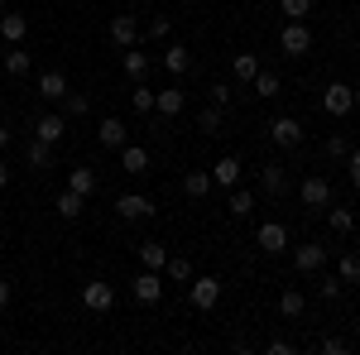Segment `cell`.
Wrapping results in <instances>:
<instances>
[{
  "instance_id": "cell-24",
  "label": "cell",
  "mask_w": 360,
  "mask_h": 355,
  "mask_svg": "<svg viewBox=\"0 0 360 355\" xmlns=\"http://www.w3.org/2000/svg\"><path fill=\"white\" fill-rule=\"evenodd\" d=\"M139 264H144V269H164V264H168V245L144 240V245H139Z\"/></svg>"
},
{
  "instance_id": "cell-38",
  "label": "cell",
  "mask_w": 360,
  "mask_h": 355,
  "mask_svg": "<svg viewBox=\"0 0 360 355\" xmlns=\"http://www.w3.org/2000/svg\"><path fill=\"white\" fill-rule=\"evenodd\" d=\"M144 34H149V44H164L168 34H173V25H168L164 15H154V20H149V25H144Z\"/></svg>"
},
{
  "instance_id": "cell-33",
  "label": "cell",
  "mask_w": 360,
  "mask_h": 355,
  "mask_svg": "<svg viewBox=\"0 0 360 355\" xmlns=\"http://www.w3.org/2000/svg\"><path fill=\"white\" fill-rule=\"evenodd\" d=\"M250 86H255V91H259V96H264V101H274L278 91H283V82H278L274 72H264V67H259V72H255V82H250Z\"/></svg>"
},
{
  "instance_id": "cell-47",
  "label": "cell",
  "mask_w": 360,
  "mask_h": 355,
  "mask_svg": "<svg viewBox=\"0 0 360 355\" xmlns=\"http://www.w3.org/2000/svg\"><path fill=\"white\" fill-rule=\"evenodd\" d=\"M0 188H10V168H5V159H0Z\"/></svg>"
},
{
  "instance_id": "cell-45",
  "label": "cell",
  "mask_w": 360,
  "mask_h": 355,
  "mask_svg": "<svg viewBox=\"0 0 360 355\" xmlns=\"http://www.w3.org/2000/svg\"><path fill=\"white\" fill-rule=\"evenodd\" d=\"M269 355H293V341H269Z\"/></svg>"
},
{
  "instance_id": "cell-30",
  "label": "cell",
  "mask_w": 360,
  "mask_h": 355,
  "mask_svg": "<svg viewBox=\"0 0 360 355\" xmlns=\"http://www.w3.org/2000/svg\"><path fill=\"white\" fill-rule=\"evenodd\" d=\"M212 188H217V183H212V173H202V168H193V173L183 178V192H188V197H207Z\"/></svg>"
},
{
  "instance_id": "cell-10",
  "label": "cell",
  "mask_w": 360,
  "mask_h": 355,
  "mask_svg": "<svg viewBox=\"0 0 360 355\" xmlns=\"http://www.w3.org/2000/svg\"><path fill=\"white\" fill-rule=\"evenodd\" d=\"M96 144H101V149H120V144H130V125H125L120 115H106V120L96 125Z\"/></svg>"
},
{
  "instance_id": "cell-42",
  "label": "cell",
  "mask_w": 360,
  "mask_h": 355,
  "mask_svg": "<svg viewBox=\"0 0 360 355\" xmlns=\"http://www.w3.org/2000/svg\"><path fill=\"white\" fill-rule=\"evenodd\" d=\"M351 346H346V336H322V355H346Z\"/></svg>"
},
{
  "instance_id": "cell-5",
  "label": "cell",
  "mask_w": 360,
  "mask_h": 355,
  "mask_svg": "<svg viewBox=\"0 0 360 355\" xmlns=\"http://www.w3.org/2000/svg\"><path fill=\"white\" fill-rule=\"evenodd\" d=\"M322 110H327V115H351V110H356V91L346 82H332L322 91Z\"/></svg>"
},
{
  "instance_id": "cell-2",
  "label": "cell",
  "mask_w": 360,
  "mask_h": 355,
  "mask_svg": "<svg viewBox=\"0 0 360 355\" xmlns=\"http://www.w3.org/2000/svg\"><path fill=\"white\" fill-rule=\"evenodd\" d=\"M188 298H193L197 312H212V307L221 302V278H212V273H207V278H193V283H188Z\"/></svg>"
},
{
  "instance_id": "cell-4",
  "label": "cell",
  "mask_w": 360,
  "mask_h": 355,
  "mask_svg": "<svg viewBox=\"0 0 360 355\" xmlns=\"http://www.w3.org/2000/svg\"><path fill=\"white\" fill-rule=\"evenodd\" d=\"M82 307H86V312H111V307H115V288H111V283H101V278L82 283Z\"/></svg>"
},
{
  "instance_id": "cell-44",
  "label": "cell",
  "mask_w": 360,
  "mask_h": 355,
  "mask_svg": "<svg viewBox=\"0 0 360 355\" xmlns=\"http://www.w3.org/2000/svg\"><path fill=\"white\" fill-rule=\"evenodd\" d=\"M322 298H341V278H322Z\"/></svg>"
},
{
  "instance_id": "cell-17",
  "label": "cell",
  "mask_w": 360,
  "mask_h": 355,
  "mask_svg": "<svg viewBox=\"0 0 360 355\" xmlns=\"http://www.w3.org/2000/svg\"><path fill=\"white\" fill-rule=\"evenodd\" d=\"M183 106H188V96H183L178 86H164V91L154 96V110H159L164 120H173V115H183Z\"/></svg>"
},
{
  "instance_id": "cell-3",
  "label": "cell",
  "mask_w": 360,
  "mask_h": 355,
  "mask_svg": "<svg viewBox=\"0 0 360 355\" xmlns=\"http://www.w3.org/2000/svg\"><path fill=\"white\" fill-rule=\"evenodd\" d=\"M298 197H303V212H327L332 207V183L327 178H303Z\"/></svg>"
},
{
  "instance_id": "cell-23",
  "label": "cell",
  "mask_w": 360,
  "mask_h": 355,
  "mask_svg": "<svg viewBox=\"0 0 360 355\" xmlns=\"http://www.w3.org/2000/svg\"><path fill=\"white\" fill-rule=\"evenodd\" d=\"M29 67H34V58H29L20 44H10V53H5V72H10V77H29Z\"/></svg>"
},
{
  "instance_id": "cell-16",
  "label": "cell",
  "mask_w": 360,
  "mask_h": 355,
  "mask_svg": "<svg viewBox=\"0 0 360 355\" xmlns=\"http://www.w3.org/2000/svg\"><path fill=\"white\" fill-rule=\"evenodd\" d=\"M39 96H44V101H63V96H68V77H63L58 67L39 72Z\"/></svg>"
},
{
  "instance_id": "cell-35",
  "label": "cell",
  "mask_w": 360,
  "mask_h": 355,
  "mask_svg": "<svg viewBox=\"0 0 360 355\" xmlns=\"http://www.w3.org/2000/svg\"><path fill=\"white\" fill-rule=\"evenodd\" d=\"M259 188L269 192V197H278V192L288 188V173H283L278 164H269V168H264V178H259Z\"/></svg>"
},
{
  "instance_id": "cell-28",
  "label": "cell",
  "mask_w": 360,
  "mask_h": 355,
  "mask_svg": "<svg viewBox=\"0 0 360 355\" xmlns=\"http://www.w3.org/2000/svg\"><path fill=\"white\" fill-rule=\"evenodd\" d=\"M231 72H236V82H255L259 58H255V53H236V58H231Z\"/></svg>"
},
{
  "instance_id": "cell-7",
  "label": "cell",
  "mask_w": 360,
  "mask_h": 355,
  "mask_svg": "<svg viewBox=\"0 0 360 355\" xmlns=\"http://www.w3.org/2000/svg\"><path fill=\"white\" fill-rule=\"evenodd\" d=\"M293 264H298L303 273H322V269H327V245H317V240L293 245Z\"/></svg>"
},
{
  "instance_id": "cell-14",
  "label": "cell",
  "mask_w": 360,
  "mask_h": 355,
  "mask_svg": "<svg viewBox=\"0 0 360 355\" xmlns=\"http://www.w3.org/2000/svg\"><path fill=\"white\" fill-rule=\"evenodd\" d=\"M240 173H245L240 159H236V154H221V159L212 164V183H221V188H240Z\"/></svg>"
},
{
  "instance_id": "cell-18",
  "label": "cell",
  "mask_w": 360,
  "mask_h": 355,
  "mask_svg": "<svg viewBox=\"0 0 360 355\" xmlns=\"http://www.w3.org/2000/svg\"><path fill=\"white\" fill-rule=\"evenodd\" d=\"M68 188H72V192H82V197H91V192L101 188V178H96V168L77 164V168H68Z\"/></svg>"
},
{
  "instance_id": "cell-53",
  "label": "cell",
  "mask_w": 360,
  "mask_h": 355,
  "mask_svg": "<svg viewBox=\"0 0 360 355\" xmlns=\"http://www.w3.org/2000/svg\"><path fill=\"white\" fill-rule=\"evenodd\" d=\"M240 5H250V0H240Z\"/></svg>"
},
{
  "instance_id": "cell-11",
  "label": "cell",
  "mask_w": 360,
  "mask_h": 355,
  "mask_svg": "<svg viewBox=\"0 0 360 355\" xmlns=\"http://www.w3.org/2000/svg\"><path fill=\"white\" fill-rule=\"evenodd\" d=\"M130 293H135V302H159L164 298V278H159V269H144V273H135V283H130Z\"/></svg>"
},
{
  "instance_id": "cell-20",
  "label": "cell",
  "mask_w": 360,
  "mask_h": 355,
  "mask_svg": "<svg viewBox=\"0 0 360 355\" xmlns=\"http://www.w3.org/2000/svg\"><path fill=\"white\" fill-rule=\"evenodd\" d=\"M25 34H29L25 15H10V10L0 15V39H5V44H25Z\"/></svg>"
},
{
  "instance_id": "cell-19",
  "label": "cell",
  "mask_w": 360,
  "mask_h": 355,
  "mask_svg": "<svg viewBox=\"0 0 360 355\" xmlns=\"http://www.w3.org/2000/svg\"><path fill=\"white\" fill-rule=\"evenodd\" d=\"M53 212H58V217H63V221H77V217H82V212H86V197H82V192H72V188H68V192H58Z\"/></svg>"
},
{
  "instance_id": "cell-1",
  "label": "cell",
  "mask_w": 360,
  "mask_h": 355,
  "mask_svg": "<svg viewBox=\"0 0 360 355\" xmlns=\"http://www.w3.org/2000/svg\"><path fill=\"white\" fill-rule=\"evenodd\" d=\"M278 49H283L288 58L312 53V29H307V20H288V25H283V34H278Z\"/></svg>"
},
{
  "instance_id": "cell-27",
  "label": "cell",
  "mask_w": 360,
  "mask_h": 355,
  "mask_svg": "<svg viewBox=\"0 0 360 355\" xmlns=\"http://www.w3.org/2000/svg\"><path fill=\"white\" fill-rule=\"evenodd\" d=\"M278 312H283L288 322H298V317H303V312H307V298H303V293H298V288H288V293L278 298Z\"/></svg>"
},
{
  "instance_id": "cell-37",
  "label": "cell",
  "mask_w": 360,
  "mask_h": 355,
  "mask_svg": "<svg viewBox=\"0 0 360 355\" xmlns=\"http://www.w3.org/2000/svg\"><path fill=\"white\" fill-rule=\"evenodd\" d=\"M250 212H255V192L231 188V217H250Z\"/></svg>"
},
{
  "instance_id": "cell-32",
  "label": "cell",
  "mask_w": 360,
  "mask_h": 355,
  "mask_svg": "<svg viewBox=\"0 0 360 355\" xmlns=\"http://www.w3.org/2000/svg\"><path fill=\"white\" fill-rule=\"evenodd\" d=\"M86 110H91V101H86L82 91H72V86H68V96H63V115H68V120H82Z\"/></svg>"
},
{
  "instance_id": "cell-15",
  "label": "cell",
  "mask_w": 360,
  "mask_h": 355,
  "mask_svg": "<svg viewBox=\"0 0 360 355\" xmlns=\"http://www.w3.org/2000/svg\"><path fill=\"white\" fill-rule=\"evenodd\" d=\"M164 67L173 72V77L193 72V49H188V44H168V49H164Z\"/></svg>"
},
{
  "instance_id": "cell-21",
  "label": "cell",
  "mask_w": 360,
  "mask_h": 355,
  "mask_svg": "<svg viewBox=\"0 0 360 355\" xmlns=\"http://www.w3.org/2000/svg\"><path fill=\"white\" fill-rule=\"evenodd\" d=\"M34 135H39V139H49V144H58V139L68 135V115H39Z\"/></svg>"
},
{
  "instance_id": "cell-36",
  "label": "cell",
  "mask_w": 360,
  "mask_h": 355,
  "mask_svg": "<svg viewBox=\"0 0 360 355\" xmlns=\"http://www.w3.org/2000/svg\"><path fill=\"white\" fill-rule=\"evenodd\" d=\"M168 278H178V283H188V278H193V259H188V254H168Z\"/></svg>"
},
{
  "instance_id": "cell-46",
  "label": "cell",
  "mask_w": 360,
  "mask_h": 355,
  "mask_svg": "<svg viewBox=\"0 0 360 355\" xmlns=\"http://www.w3.org/2000/svg\"><path fill=\"white\" fill-rule=\"evenodd\" d=\"M5 307H10V283L0 278V312H5Z\"/></svg>"
},
{
  "instance_id": "cell-52",
  "label": "cell",
  "mask_w": 360,
  "mask_h": 355,
  "mask_svg": "<svg viewBox=\"0 0 360 355\" xmlns=\"http://www.w3.org/2000/svg\"><path fill=\"white\" fill-rule=\"evenodd\" d=\"M183 5H193V0H183Z\"/></svg>"
},
{
  "instance_id": "cell-22",
  "label": "cell",
  "mask_w": 360,
  "mask_h": 355,
  "mask_svg": "<svg viewBox=\"0 0 360 355\" xmlns=\"http://www.w3.org/2000/svg\"><path fill=\"white\" fill-rule=\"evenodd\" d=\"M25 159H29L34 168H53V144L34 135V139H29V149H25Z\"/></svg>"
},
{
  "instance_id": "cell-29",
  "label": "cell",
  "mask_w": 360,
  "mask_h": 355,
  "mask_svg": "<svg viewBox=\"0 0 360 355\" xmlns=\"http://www.w3.org/2000/svg\"><path fill=\"white\" fill-rule=\"evenodd\" d=\"M149 63H154L149 53H139V49H125V72H130L135 82H144V77H149Z\"/></svg>"
},
{
  "instance_id": "cell-12",
  "label": "cell",
  "mask_w": 360,
  "mask_h": 355,
  "mask_svg": "<svg viewBox=\"0 0 360 355\" xmlns=\"http://www.w3.org/2000/svg\"><path fill=\"white\" fill-rule=\"evenodd\" d=\"M111 44L115 49H135L139 44V20L135 15H115L111 20Z\"/></svg>"
},
{
  "instance_id": "cell-31",
  "label": "cell",
  "mask_w": 360,
  "mask_h": 355,
  "mask_svg": "<svg viewBox=\"0 0 360 355\" xmlns=\"http://www.w3.org/2000/svg\"><path fill=\"white\" fill-rule=\"evenodd\" d=\"M154 86H144V82H135V91H130V106H135V115H154Z\"/></svg>"
},
{
  "instance_id": "cell-51",
  "label": "cell",
  "mask_w": 360,
  "mask_h": 355,
  "mask_svg": "<svg viewBox=\"0 0 360 355\" xmlns=\"http://www.w3.org/2000/svg\"><path fill=\"white\" fill-rule=\"evenodd\" d=\"M0 254H5V240H0Z\"/></svg>"
},
{
  "instance_id": "cell-9",
  "label": "cell",
  "mask_w": 360,
  "mask_h": 355,
  "mask_svg": "<svg viewBox=\"0 0 360 355\" xmlns=\"http://www.w3.org/2000/svg\"><path fill=\"white\" fill-rule=\"evenodd\" d=\"M255 240H259L264 254H283V250H288V226H283V221H264V226L255 231Z\"/></svg>"
},
{
  "instance_id": "cell-49",
  "label": "cell",
  "mask_w": 360,
  "mask_h": 355,
  "mask_svg": "<svg viewBox=\"0 0 360 355\" xmlns=\"http://www.w3.org/2000/svg\"><path fill=\"white\" fill-rule=\"evenodd\" d=\"M351 91H356V106H360V86H351Z\"/></svg>"
},
{
  "instance_id": "cell-48",
  "label": "cell",
  "mask_w": 360,
  "mask_h": 355,
  "mask_svg": "<svg viewBox=\"0 0 360 355\" xmlns=\"http://www.w3.org/2000/svg\"><path fill=\"white\" fill-rule=\"evenodd\" d=\"M5 144H10V130H5V125H0V149H5Z\"/></svg>"
},
{
  "instance_id": "cell-50",
  "label": "cell",
  "mask_w": 360,
  "mask_h": 355,
  "mask_svg": "<svg viewBox=\"0 0 360 355\" xmlns=\"http://www.w3.org/2000/svg\"><path fill=\"white\" fill-rule=\"evenodd\" d=\"M0 15H5V0H0Z\"/></svg>"
},
{
  "instance_id": "cell-43",
  "label": "cell",
  "mask_w": 360,
  "mask_h": 355,
  "mask_svg": "<svg viewBox=\"0 0 360 355\" xmlns=\"http://www.w3.org/2000/svg\"><path fill=\"white\" fill-rule=\"evenodd\" d=\"M346 164H351V183H356V192H360V149L346 154Z\"/></svg>"
},
{
  "instance_id": "cell-39",
  "label": "cell",
  "mask_w": 360,
  "mask_h": 355,
  "mask_svg": "<svg viewBox=\"0 0 360 355\" xmlns=\"http://www.w3.org/2000/svg\"><path fill=\"white\" fill-rule=\"evenodd\" d=\"M278 10H283L288 20H307V15H312V0H278Z\"/></svg>"
},
{
  "instance_id": "cell-8",
  "label": "cell",
  "mask_w": 360,
  "mask_h": 355,
  "mask_svg": "<svg viewBox=\"0 0 360 355\" xmlns=\"http://www.w3.org/2000/svg\"><path fill=\"white\" fill-rule=\"evenodd\" d=\"M269 139H274L278 149H298L303 144V125L293 115H278V120H269Z\"/></svg>"
},
{
  "instance_id": "cell-26",
  "label": "cell",
  "mask_w": 360,
  "mask_h": 355,
  "mask_svg": "<svg viewBox=\"0 0 360 355\" xmlns=\"http://www.w3.org/2000/svg\"><path fill=\"white\" fill-rule=\"evenodd\" d=\"M221 125H226V110L221 106L197 110V130H202V135H221Z\"/></svg>"
},
{
  "instance_id": "cell-40",
  "label": "cell",
  "mask_w": 360,
  "mask_h": 355,
  "mask_svg": "<svg viewBox=\"0 0 360 355\" xmlns=\"http://www.w3.org/2000/svg\"><path fill=\"white\" fill-rule=\"evenodd\" d=\"M346 154H351L346 135H327V159H346Z\"/></svg>"
},
{
  "instance_id": "cell-25",
  "label": "cell",
  "mask_w": 360,
  "mask_h": 355,
  "mask_svg": "<svg viewBox=\"0 0 360 355\" xmlns=\"http://www.w3.org/2000/svg\"><path fill=\"white\" fill-rule=\"evenodd\" d=\"M327 226H332L336 235H351L356 231V212L351 207H327Z\"/></svg>"
},
{
  "instance_id": "cell-13",
  "label": "cell",
  "mask_w": 360,
  "mask_h": 355,
  "mask_svg": "<svg viewBox=\"0 0 360 355\" xmlns=\"http://www.w3.org/2000/svg\"><path fill=\"white\" fill-rule=\"evenodd\" d=\"M115 154H120V168H125V173H135V178H139V173H149V164H154L144 144H120Z\"/></svg>"
},
{
  "instance_id": "cell-41",
  "label": "cell",
  "mask_w": 360,
  "mask_h": 355,
  "mask_svg": "<svg viewBox=\"0 0 360 355\" xmlns=\"http://www.w3.org/2000/svg\"><path fill=\"white\" fill-rule=\"evenodd\" d=\"M207 96H212V106H231V86H226V82H212V86H207Z\"/></svg>"
},
{
  "instance_id": "cell-34",
  "label": "cell",
  "mask_w": 360,
  "mask_h": 355,
  "mask_svg": "<svg viewBox=\"0 0 360 355\" xmlns=\"http://www.w3.org/2000/svg\"><path fill=\"white\" fill-rule=\"evenodd\" d=\"M336 278L351 288V283H360V254H341L336 259Z\"/></svg>"
},
{
  "instance_id": "cell-6",
  "label": "cell",
  "mask_w": 360,
  "mask_h": 355,
  "mask_svg": "<svg viewBox=\"0 0 360 355\" xmlns=\"http://www.w3.org/2000/svg\"><path fill=\"white\" fill-rule=\"evenodd\" d=\"M115 212L125 221H144V217H154V197H144V192H120V197H115Z\"/></svg>"
}]
</instances>
